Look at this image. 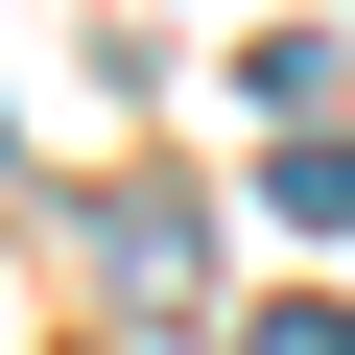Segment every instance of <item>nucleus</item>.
Returning <instances> with one entry per match:
<instances>
[{"label": "nucleus", "mask_w": 355, "mask_h": 355, "mask_svg": "<svg viewBox=\"0 0 355 355\" xmlns=\"http://www.w3.org/2000/svg\"><path fill=\"white\" fill-rule=\"evenodd\" d=\"M95 261H119L142 308H190V261H214V214H190V190H95Z\"/></svg>", "instance_id": "1"}, {"label": "nucleus", "mask_w": 355, "mask_h": 355, "mask_svg": "<svg viewBox=\"0 0 355 355\" xmlns=\"http://www.w3.org/2000/svg\"><path fill=\"white\" fill-rule=\"evenodd\" d=\"M261 355H355V308H261Z\"/></svg>", "instance_id": "2"}]
</instances>
